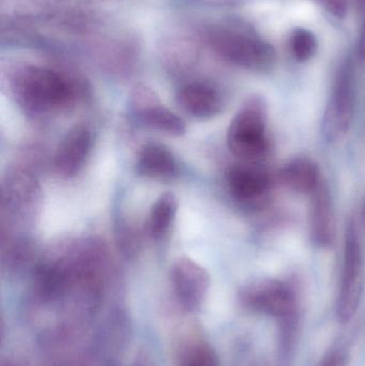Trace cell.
<instances>
[{"label":"cell","mask_w":365,"mask_h":366,"mask_svg":"<svg viewBox=\"0 0 365 366\" xmlns=\"http://www.w3.org/2000/svg\"><path fill=\"white\" fill-rule=\"evenodd\" d=\"M238 298L248 311L276 320L287 350L299 317V299L294 285L279 279L255 280L240 288Z\"/></svg>","instance_id":"cell-1"},{"label":"cell","mask_w":365,"mask_h":366,"mask_svg":"<svg viewBox=\"0 0 365 366\" xmlns=\"http://www.w3.org/2000/svg\"><path fill=\"white\" fill-rule=\"evenodd\" d=\"M226 139L231 154L244 162L259 163L268 158L272 145L263 99L253 97L244 103L229 124Z\"/></svg>","instance_id":"cell-2"},{"label":"cell","mask_w":365,"mask_h":366,"mask_svg":"<svg viewBox=\"0 0 365 366\" xmlns=\"http://www.w3.org/2000/svg\"><path fill=\"white\" fill-rule=\"evenodd\" d=\"M74 92V86L66 76L46 68H26L14 81L17 102L29 113H45L64 107Z\"/></svg>","instance_id":"cell-3"},{"label":"cell","mask_w":365,"mask_h":366,"mask_svg":"<svg viewBox=\"0 0 365 366\" xmlns=\"http://www.w3.org/2000/svg\"><path fill=\"white\" fill-rule=\"evenodd\" d=\"M364 290V249L355 219H349L345 230L344 253L336 316L342 324L351 322L361 301Z\"/></svg>","instance_id":"cell-4"},{"label":"cell","mask_w":365,"mask_h":366,"mask_svg":"<svg viewBox=\"0 0 365 366\" xmlns=\"http://www.w3.org/2000/svg\"><path fill=\"white\" fill-rule=\"evenodd\" d=\"M210 44L223 59L254 71L269 70L276 60L271 45L259 39L231 30H216L210 34Z\"/></svg>","instance_id":"cell-5"},{"label":"cell","mask_w":365,"mask_h":366,"mask_svg":"<svg viewBox=\"0 0 365 366\" xmlns=\"http://www.w3.org/2000/svg\"><path fill=\"white\" fill-rule=\"evenodd\" d=\"M356 105L355 71L349 62L343 64L334 79L323 119V134L330 143L341 141L353 124Z\"/></svg>","instance_id":"cell-6"},{"label":"cell","mask_w":365,"mask_h":366,"mask_svg":"<svg viewBox=\"0 0 365 366\" xmlns=\"http://www.w3.org/2000/svg\"><path fill=\"white\" fill-rule=\"evenodd\" d=\"M226 180L233 197L246 204H261L274 185L271 173L263 165L244 161L229 169Z\"/></svg>","instance_id":"cell-7"},{"label":"cell","mask_w":365,"mask_h":366,"mask_svg":"<svg viewBox=\"0 0 365 366\" xmlns=\"http://www.w3.org/2000/svg\"><path fill=\"white\" fill-rule=\"evenodd\" d=\"M171 281L184 310L192 312L201 307L209 290L210 277L201 264L191 258H178L171 266Z\"/></svg>","instance_id":"cell-8"},{"label":"cell","mask_w":365,"mask_h":366,"mask_svg":"<svg viewBox=\"0 0 365 366\" xmlns=\"http://www.w3.org/2000/svg\"><path fill=\"white\" fill-rule=\"evenodd\" d=\"M308 221L311 242L319 249L331 247L336 238V215L331 192L324 179L310 195Z\"/></svg>","instance_id":"cell-9"},{"label":"cell","mask_w":365,"mask_h":366,"mask_svg":"<svg viewBox=\"0 0 365 366\" xmlns=\"http://www.w3.org/2000/svg\"><path fill=\"white\" fill-rule=\"evenodd\" d=\"M92 133L84 124L73 127L66 132L56 150L54 167L64 178L77 175L85 164L92 148Z\"/></svg>","instance_id":"cell-10"},{"label":"cell","mask_w":365,"mask_h":366,"mask_svg":"<svg viewBox=\"0 0 365 366\" xmlns=\"http://www.w3.org/2000/svg\"><path fill=\"white\" fill-rule=\"evenodd\" d=\"M180 107L193 117L208 119L221 113L222 98L216 88L206 83L186 84L178 92Z\"/></svg>","instance_id":"cell-11"},{"label":"cell","mask_w":365,"mask_h":366,"mask_svg":"<svg viewBox=\"0 0 365 366\" xmlns=\"http://www.w3.org/2000/svg\"><path fill=\"white\" fill-rule=\"evenodd\" d=\"M136 172L149 179L167 182L177 176V161L165 146L156 143L147 144L139 152Z\"/></svg>","instance_id":"cell-12"},{"label":"cell","mask_w":365,"mask_h":366,"mask_svg":"<svg viewBox=\"0 0 365 366\" xmlns=\"http://www.w3.org/2000/svg\"><path fill=\"white\" fill-rule=\"evenodd\" d=\"M279 182L285 187L310 196L323 182L319 167L308 158H296L289 161L278 174Z\"/></svg>","instance_id":"cell-13"},{"label":"cell","mask_w":365,"mask_h":366,"mask_svg":"<svg viewBox=\"0 0 365 366\" xmlns=\"http://www.w3.org/2000/svg\"><path fill=\"white\" fill-rule=\"evenodd\" d=\"M139 119L145 126L166 133L173 137H181L186 133V126L181 117L171 109L161 105L158 99L146 107L135 111Z\"/></svg>","instance_id":"cell-14"},{"label":"cell","mask_w":365,"mask_h":366,"mask_svg":"<svg viewBox=\"0 0 365 366\" xmlns=\"http://www.w3.org/2000/svg\"><path fill=\"white\" fill-rule=\"evenodd\" d=\"M178 210V199L173 193L167 192L162 194L152 204L148 219V232L154 238L164 236L174 219Z\"/></svg>","instance_id":"cell-15"},{"label":"cell","mask_w":365,"mask_h":366,"mask_svg":"<svg viewBox=\"0 0 365 366\" xmlns=\"http://www.w3.org/2000/svg\"><path fill=\"white\" fill-rule=\"evenodd\" d=\"M289 45L295 59L299 62H306L316 53V36L310 30L298 28L291 34Z\"/></svg>","instance_id":"cell-16"},{"label":"cell","mask_w":365,"mask_h":366,"mask_svg":"<svg viewBox=\"0 0 365 366\" xmlns=\"http://www.w3.org/2000/svg\"><path fill=\"white\" fill-rule=\"evenodd\" d=\"M181 366H220L211 346L195 343L186 348L181 357Z\"/></svg>","instance_id":"cell-17"},{"label":"cell","mask_w":365,"mask_h":366,"mask_svg":"<svg viewBox=\"0 0 365 366\" xmlns=\"http://www.w3.org/2000/svg\"><path fill=\"white\" fill-rule=\"evenodd\" d=\"M347 357L342 350H331L326 355L319 366H346Z\"/></svg>","instance_id":"cell-18"},{"label":"cell","mask_w":365,"mask_h":366,"mask_svg":"<svg viewBox=\"0 0 365 366\" xmlns=\"http://www.w3.org/2000/svg\"><path fill=\"white\" fill-rule=\"evenodd\" d=\"M328 12H334L344 4L345 0H319Z\"/></svg>","instance_id":"cell-19"},{"label":"cell","mask_w":365,"mask_h":366,"mask_svg":"<svg viewBox=\"0 0 365 366\" xmlns=\"http://www.w3.org/2000/svg\"><path fill=\"white\" fill-rule=\"evenodd\" d=\"M359 54L360 57L365 60V23L362 27L361 34H360Z\"/></svg>","instance_id":"cell-20"},{"label":"cell","mask_w":365,"mask_h":366,"mask_svg":"<svg viewBox=\"0 0 365 366\" xmlns=\"http://www.w3.org/2000/svg\"><path fill=\"white\" fill-rule=\"evenodd\" d=\"M359 12H365V0H354Z\"/></svg>","instance_id":"cell-21"},{"label":"cell","mask_w":365,"mask_h":366,"mask_svg":"<svg viewBox=\"0 0 365 366\" xmlns=\"http://www.w3.org/2000/svg\"><path fill=\"white\" fill-rule=\"evenodd\" d=\"M199 1L207 2V4H223L229 2V0H199Z\"/></svg>","instance_id":"cell-22"},{"label":"cell","mask_w":365,"mask_h":366,"mask_svg":"<svg viewBox=\"0 0 365 366\" xmlns=\"http://www.w3.org/2000/svg\"><path fill=\"white\" fill-rule=\"evenodd\" d=\"M2 366H21L19 363L14 362V361H6V362L2 363Z\"/></svg>","instance_id":"cell-23"},{"label":"cell","mask_w":365,"mask_h":366,"mask_svg":"<svg viewBox=\"0 0 365 366\" xmlns=\"http://www.w3.org/2000/svg\"><path fill=\"white\" fill-rule=\"evenodd\" d=\"M364 219H365V204H364Z\"/></svg>","instance_id":"cell-24"}]
</instances>
